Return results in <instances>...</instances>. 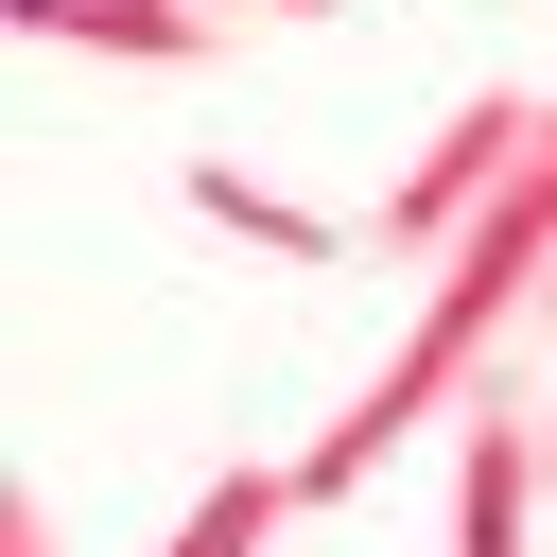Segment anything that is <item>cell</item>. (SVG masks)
Here are the masks:
<instances>
[{"mask_svg":"<svg viewBox=\"0 0 557 557\" xmlns=\"http://www.w3.org/2000/svg\"><path fill=\"white\" fill-rule=\"evenodd\" d=\"M278 505H296V470H209V487H191V522H174L157 557H261V540H278Z\"/></svg>","mask_w":557,"mask_h":557,"instance_id":"obj_5","label":"cell"},{"mask_svg":"<svg viewBox=\"0 0 557 557\" xmlns=\"http://www.w3.org/2000/svg\"><path fill=\"white\" fill-rule=\"evenodd\" d=\"M174 209H191V226H226V244H261V261H331V209L261 191V174H226V157H191V174H174Z\"/></svg>","mask_w":557,"mask_h":557,"instance_id":"obj_4","label":"cell"},{"mask_svg":"<svg viewBox=\"0 0 557 557\" xmlns=\"http://www.w3.org/2000/svg\"><path fill=\"white\" fill-rule=\"evenodd\" d=\"M540 313H557V296H540Z\"/></svg>","mask_w":557,"mask_h":557,"instance_id":"obj_8","label":"cell"},{"mask_svg":"<svg viewBox=\"0 0 557 557\" xmlns=\"http://www.w3.org/2000/svg\"><path fill=\"white\" fill-rule=\"evenodd\" d=\"M17 35L52 52H122V70H209L226 52V0H0Z\"/></svg>","mask_w":557,"mask_h":557,"instance_id":"obj_3","label":"cell"},{"mask_svg":"<svg viewBox=\"0 0 557 557\" xmlns=\"http://www.w3.org/2000/svg\"><path fill=\"white\" fill-rule=\"evenodd\" d=\"M522 157H540V87H470V104H453V122L418 139V174H400V191L366 209V244L435 278V261H453V226H470V209H487V191H505Z\"/></svg>","mask_w":557,"mask_h":557,"instance_id":"obj_1","label":"cell"},{"mask_svg":"<svg viewBox=\"0 0 557 557\" xmlns=\"http://www.w3.org/2000/svg\"><path fill=\"white\" fill-rule=\"evenodd\" d=\"M540 505H557V435L505 400V366L453 400V557H540Z\"/></svg>","mask_w":557,"mask_h":557,"instance_id":"obj_2","label":"cell"},{"mask_svg":"<svg viewBox=\"0 0 557 557\" xmlns=\"http://www.w3.org/2000/svg\"><path fill=\"white\" fill-rule=\"evenodd\" d=\"M0 557H52V505L35 487H0Z\"/></svg>","mask_w":557,"mask_h":557,"instance_id":"obj_6","label":"cell"},{"mask_svg":"<svg viewBox=\"0 0 557 557\" xmlns=\"http://www.w3.org/2000/svg\"><path fill=\"white\" fill-rule=\"evenodd\" d=\"M226 17H331V0H226Z\"/></svg>","mask_w":557,"mask_h":557,"instance_id":"obj_7","label":"cell"}]
</instances>
